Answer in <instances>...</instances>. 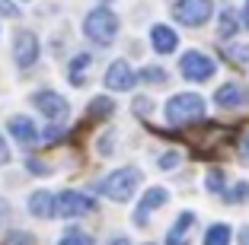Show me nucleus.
Returning <instances> with one entry per match:
<instances>
[{"label": "nucleus", "mask_w": 249, "mask_h": 245, "mask_svg": "<svg viewBox=\"0 0 249 245\" xmlns=\"http://www.w3.org/2000/svg\"><path fill=\"white\" fill-rule=\"evenodd\" d=\"M236 29H240V19H236V13H233V10H224V13H220L217 35H220V38H233Z\"/></svg>", "instance_id": "18"}, {"label": "nucleus", "mask_w": 249, "mask_h": 245, "mask_svg": "<svg viewBox=\"0 0 249 245\" xmlns=\"http://www.w3.org/2000/svg\"><path fill=\"white\" fill-rule=\"evenodd\" d=\"M150 45H154L157 54H173V51L179 48V35L169 26H163V22H157L154 29H150Z\"/></svg>", "instance_id": "14"}, {"label": "nucleus", "mask_w": 249, "mask_h": 245, "mask_svg": "<svg viewBox=\"0 0 249 245\" xmlns=\"http://www.w3.org/2000/svg\"><path fill=\"white\" fill-rule=\"evenodd\" d=\"M13 61L19 67H32L38 61V38H36V32H29V29L16 32V38H13Z\"/></svg>", "instance_id": "7"}, {"label": "nucleus", "mask_w": 249, "mask_h": 245, "mask_svg": "<svg viewBox=\"0 0 249 245\" xmlns=\"http://www.w3.org/2000/svg\"><path fill=\"white\" fill-rule=\"evenodd\" d=\"M26 166H29L32 172H45V163H38V159H32V156H29V163H26Z\"/></svg>", "instance_id": "34"}, {"label": "nucleus", "mask_w": 249, "mask_h": 245, "mask_svg": "<svg viewBox=\"0 0 249 245\" xmlns=\"http://www.w3.org/2000/svg\"><path fill=\"white\" fill-rule=\"evenodd\" d=\"M64 137V128H61V124H48V128H45V140H48V144H58V140Z\"/></svg>", "instance_id": "27"}, {"label": "nucleus", "mask_w": 249, "mask_h": 245, "mask_svg": "<svg viewBox=\"0 0 249 245\" xmlns=\"http://www.w3.org/2000/svg\"><path fill=\"white\" fill-rule=\"evenodd\" d=\"M240 245H249V226H243V229H240Z\"/></svg>", "instance_id": "36"}, {"label": "nucleus", "mask_w": 249, "mask_h": 245, "mask_svg": "<svg viewBox=\"0 0 249 245\" xmlns=\"http://www.w3.org/2000/svg\"><path fill=\"white\" fill-rule=\"evenodd\" d=\"M83 35L96 45H112L118 35V16L112 13L109 7H96L87 13L83 19Z\"/></svg>", "instance_id": "3"}, {"label": "nucleus", "mask_w": 249, "mask_h": 245, "mask_svg": "<svg viewBox=\"0 0 249 245\" xmlns=\"http://www.w3.org/2000/svg\"><path fill=\"white\" fill-rule=\"evenodd\" d=\"M112 144H115V137H112V134H106V137L99 140V153H103V156H109V153H112Z\"/></svg>", "instance_id": "30"}, {"label": "nucleus", "mask_w": 249, "mask_h": 245, "mask_svg": "<svg viewBox=\"0 0 249 245\" xmlns=\"http://www.w3.org/2000/svg\"><path fill=\"white\" fill-rule=\"evenodd\" d=\"M179 73L185 80H192V83H205V80L214 77V61L205 51H185L179 58Z\"/></svg>", "instance_id": "5"}, {"label": "nucleus", "mask_w": 249, "mask_h": 245, "mask_svg": "<svg viewBox=\"0 0 249 245\" xmlns=\"http://www.w3.org/2000/svg\"><path fill=\"white\" fill-rule=\"evenodd\" d=\"M7 131L10 134H13L16 140H19V144H36L38 140V131H36V121H32V118H26V115H13L7 121Z\"/></svg>", "instance_id": "15"}, {"label": "nucleus", "mask_w": 249, "mask_h": 245, "mask_svg": "<svg viewBox=\"0 0 249 245\" xmlns=\"http://www.w3.org/2000/svg\"><path fill=\"white\" fill-rule=\"evenodd\" d=\"M192 229H195V213H192V210H182V213L176 216V223L169 226V232H166V245H189Z\"/></svg>", "instance_id": "11"}, {"label": "nucleus", "mask_w": 249, "mask_h": 245, "mask_svg": "<svg viewBox=\"0 0 249 245\" xmlns=\"http://www.w3.org/2000/svg\"><path fill=\"white\" fill-rule=\"evenodd\" d=\"M112 112H115V102L106 99V96H96L93 105H89V118H109Z\"/></svg>", "instance_id": "22"}, {"label": "nucleus", "mask_w": 249, "mask_h": 245, "mask_svg": "<svg viewBox=\"0 0 249 245\" xmlns=\"http://www.w3.org/2000/svg\"><path fill=\"white\" fill-rule=\"evenodd\" d=\"M29 213L38 220H52L58 213V195L52 191H32L29 195Z\"/></svg>", "instance_id": "13"}, {"label": "nucleus", "mask_w": 249, "mask_h": 245, "mask_svg": "<svg viewBox=\"0 0 249 245\" xmlns=\"http://www.w3.org/2000/svg\"><path fill=\"white\" fill-rule=\"evenodd\" d=\"M214 13V3L211 0H176L173 3V16H176V22H182V26H205L208 19H211Z\"/></svg>", "instance_id": "4"}, {"label": "nucleus", "mask_w": 249, "mask_h": 245, "mask_svg": "<svg viewBox=\"0 0 249 245\" xmlns=\"http://www.w3.org/2000/svg\"><path fill=\"white\" fill-rule=\"evenodd\" d=\"M7 163H10V147L3 140V134H0V166H7Z\"/></svg>", "instance_id": "31"}, {"label": "nucleus", "mask_w": 249, "mask_h": 245, "mask_svg": "<svg viewBox=\"0 0 249 245\" xmlns=\"http://www.w3.org/2000/svg\"><path fill=\"white\" fill-rule=\"evenodd\" d=\"M109 245H131V242H128L124 236H112V239H109Z\"/></svg>", "instance_id": "35"}, {"label": "nucleus", "mask_w": 249, "mask_h": 245, "mask_svg": "<svg viewBox=\"0 0 249 245\" xmlns=\"http://www.w3.org/2000/svg\"><path fill=\"white\" fill-rule=\"evenodd\" d=\"M205 188L211 195H224V191H227V175H224V169H208Z\"/></svg>", "instance_id": "17"}, {"label": "nucleus", "mask_w": 249, "mask_h": 245, "mask_svg": "<svg viewBox=\"0 0 249 245\" xmlns=\"http://www.w3.org/2000/svg\"><path fill=\"white\" fill-rule=\"evenodd\" d=\"M58 245H93V236L83 232V229H77V226H71V229L58 239Z\"/></svg>", "instance_id": "20"}, {"label": "nucleus", "mask_w": 249, "mask_h": 245, "mask_svg": "<svg viewBox=\"0 0 249 245\" xmlns=\"http://www.w3.org/2000/svg\"><path fill=\"white\" fill-rule=\"evenodd\" d=\"M93 207H96L93 197L83 191H61L58 195V216H83Z\"/></svg>", "instance_id": "8"}, {"label": "nucleus", "mask_w": 249, "mask_h": 245, "mask_svg": "<svg viewBox=\"0 0 249 245\" xmlns=\"http://www.w3.org/2000/svg\"><path fill=\"white\" fill-rule=\"evenodd\" d=\"M163 115H166L169 124H176V128L192 124V121H201V118H205V99H201L198 93H179V96H173V99L166 102Z\"/></svg>", "instance_id": "2"}, {"label": "nucleus", "mask_w": 249, "mask_h": 245, "mask_svg": "<svg viewBox=\"0 0 249 245\" xmlns=\"http://www.w3.org/2000/svg\"><path fill=\"white\" fill-rule=\"evenodd\" d=\"M236 153H240V163H243V166H249V134H243V137H240Z\"/></svg>", "instance_id": "29"}, {"label": "nucleus", "mask_w": 249, "mask_h": 245, "mask_svg": "<svg viewBox=\"0 0 249 245\" xmlns=\"http://www.w3.org/2000/svg\"><path fill=\"white\" fill-rule=\"evenodd\" d=\"M138 102V112L141 115H150V99H134Z\"/></svg>", "instance_id": "33"}, {"label": "nucleus", "mask_w": 249, "mask_h": 245, "mask_svg": "<svg viewBox=\"0 0 249 245\" xmlns=\"http://www.w3.org/2000/svg\"><path fill=\"white\" fill-rule=\"evenodd\" d=\"M166 201H169V191H166V188H160V185H157V188H147L144 197H141V204L134 207V223L144 226L147 220H150V213H154V210H160Z\"/></svg>", "instance_id": "9"}, {"label": "nucleus", "mask_w": 249, "mask_h": 245, "mask_svg": "<svg viewBox=\"0 0 249 245\" xmlns=\"http://www.w3.org/2000/svg\"><path fill=\"white\" fill-rule=\"evenodd\" d=\"M220 197H224L227 204H233V207H236V204H246L249 201V181H236V185L227 188Z\"/></svg>", "instance_id": "19"}, {"label": "nucleus", "mask_w": 249, "mask_h": 245, "mask_svg": "<svg viewBox=\"0 0 249 245\" xmlns=\"http://www.w3.org/2000/svg\"><path fill=\"white\" fill-rule=\"evenodd\" d=\"M179 159H182L179 153H173V150H169V153H163V156L157 159V166H160V169H176V166H179Z\"/></svg>", "instance_id": "26"}, {"label": "nucleus", "mask_w": 249, "mask_h": 245, "mask_svg": "<svg viewBox=\"0 0 249 245\" xmlns=\"http://www.w3.org/2000/svg\"><path fill=\"white\" fill-rule=\"evenodd\" d=\"M230 239H233V232H230L227 223H214V226H208L201 245H230Z\"/></svg>", "instance_id": "16"}, {"label": "nucleus", "mask_w": 249, "mask_h": 245, "mask_svg": "<svg viewBox=\"0 0 249 245\" xmlns=\"http://www.w3.org/2000/svg\"><path fill=\"white\" fill-rule=\"evenodd\" d=\"M147 245H150V242H147Z\"/></svg>", "instance_id": "38"}, {"label": "nucleus", "mask_w": 249, "mask_h": 245, "mask_svg": "<svg viewBox=\"0 0 249 245\" xmlns=\"http://www.w3.org/2000/svg\"><path fill=\"white\" fill-rule=\"evenodd\" d=\"M214 102H217L220 108H243L249 102V93L243 83H224V86L214 93Z\"/></svg>", "instance_id": "12"}, {"label": "nucleus", "mask_w": 249, "mask_h": 245, "mask_svg": "<svg viewBox=\"0 0 249 245\" xmlns=\"http://www.w3.org/2000/svg\"><path fill=\"white\" fill-rule=\"evenodd\" d=\"M7 220H10V204L0 197V226H7Z\"/></svg>", "instance_id": "32"}, {"label": "nucleus", "mask_w": 249, "mask_h": 245, "mask_svg": "<svg viewBox=\"0 0 249 245\" xmlns=\"http://www.w3.org/2000/svg\"><path fill=\"white\" fill-rule=\"evenodd\" d=\"M141 80H144V83H154V86H163V83H166V70H163V67H144V70H141Z\"/></svg>", "instance_id": "24"}, {"label": "nucleus", "mask_w": 249, "mask_h": 245, "mask_svg": "<svg viewBox=\"0 0 249 245\" xmlns=\"http://www.w3.org/2000/svg\"><path fill=\"white\" fill-rule=\"evenodd\" d=\"M224 58L236 67H246L249 64V45H230V48H224Z\"/></svg>", "instance_id": "21"}, {"label": "nucleus", "mask_w": 249, "mask_h": 245, "mask_svg": "<svg viewBox=\"0 0 249 245\" xmlns=\"http://www.w3.org/2000/svg\"><path fill=\"white\" fill-rule=\"evenodd\" d=\"M106 89H115V93H128V89L138 83V77H134L131 64L128 61H115V64H109V70H106Z\"/></svg>", "instance_id": "10"}, {"label": "nucleus", "mask_w": 249, "mask_h": 245, "mask_svg": "<svg viewBox=\"0 0 249 245\" xmlns=\"http://www.w3.org/2000/svg\"><path fill=\"white\" fill-rule=\"evenodd\" d=\"M243 29H249V0H246V7H243Z\"/></svg>", "instance_id": "37"}, {"label": "nucleus", "mask_w": 249, "mask_h": 245, "mask_svg": "<svg viewBox=\"0 0 249 245\" xmlns=\"http://www.w3.org/2000/svg\"><path fill=\"white\" fill-rule=\"evenodd\" d=\"M32 105H36L45 118H52V121H64L67 112H71L67 99L61 93H52V89H38V93L32 96Z\"/></svg>", "instance_id": "6"}, {"label": "nucleus", "mask_w": 249, "mask_h": 245, "mask_svg": "<svg viewBox=\"0 0 249 245\" xmlns=\"http://www.w3.org/2000/svg\"><path fill=\"white\" fill-rule=\"evenodd\" d=\"M0 16H7V19H16V16H19V7H16L13 0H0Z\"/></svg>", "instance_id": "28"}, {"label": "nucleus", "mask_w": 249, "mask_h": 245, "mask_svg": "<svg viewBox=\"0 0 249 245\" xmlns=\"http://www.w3.org/2000/svg\"><path fill=\"white\" fill-rule=\"evenodd\" d=\"M89 61H93L89 54H77V58H73V64H71V83H73V86H83V80H87V77H80V70H87Z\"/></svg>", "instance_id": "23"}, {"label": "nucleus", "mask_w": 249, "mask_h": 245, "mask_svg": "<svg viewBox=\"0 0 249 245\" xmlns=\"http://www.w3.org/2000/svg\"><path fill=\"white\" fill-rule=\"evenodd\" d=\"M3 245H36V239H32V232L13 229V232H7V239H3Z\"/></svg>", "instance_id": "25"}, {"label": "nucleus", "mask_w": 249, "mask_h": 245, "mask_svg": "<svg viewBox=\"0 0 249 245\" xmlns=\"http://www.w3.org/2000/svg\"><path fill=\"white\" fill-rule=\"evenodd\" d=\"M138 185H141V169L124 166V169L109 172L106 179H99L96 191H99V195H106L109 201H128V197L138 191Z\"/></svg>", "instance_id": "1"}]
</instances>
